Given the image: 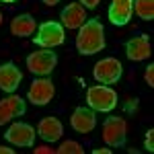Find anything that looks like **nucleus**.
Listing matches in <instances>:
<instances>
[{"label":"nucleus","mask_w":154,"mask_h":154,"mask_svg":"<svg viewBox=\"0 0 154 154\" xmlns=\"http://www.w3.org/2000/svg\"><path fill=\"white\" fill-rule=\"evenodd\" d=\"M86 103L93 111L109 113L117 105V93L109 86V84H97L86 91Z\"/></svg>","instance_id":"nucleus-2"},{"label":"nucleus","mask_w":154,"mask_h":154,"mask_svg":"<svg viewBox=\"0 0 154 154\" xmlns=\"http://www.w3.org/2000/svg\"><path fill=\"white\" fill-rule=\"evenodd\" d=\"M58 154H84V148L74 140H66L60 144V148H56Z\"/></svg>","instance_id":"nucleus-18"},{"label":"nucleus","mask_w":154,"mask_h":154,"mask_svg":"<svg viewBox=\"0 0 154 154\" xmlns=\"http://www.w3.org/2000/svg\"><path fill=\"white\" fill-rule=\"evenodd\" d=\"M131 12H134V0H113L109 6V21L117 27L130 23Z\"/></svg>","instance_id":"nucleus-14"},{"label":"nucleus","mask_w":154,"mask_h":154,"mask_svg":"<svg viewBox=\"0 0 154 154\" xmlns=\"http://www.w3.org/2000/svg\"><path fill=\"white\" fill-rule=\"evenodd\" d=\"M95 74L97 82H103V84H115L121 78V74H123V66H121V62L115 58H105L101 60V62H97L95 64Z\"/></svg>","instance_id":"nucleus-6"},{"label":"nucleus","mask_w":154,"mask_h":154,"mask_svg":"<svg viewBox=\"0 0 154 154\" xmlns=\"http://www.w3.org/2000/svg\"><path fill=\"white\" fill-rule=\"evenodd\" d=\"M80 4H82L84 8H97L99 4H101V0H78Z\"/></svg>","instance_id":"nucleus-21"},{"label":"nucleus","mask_w":154,"mask_h":154,"mask_svg":"<svg viewBox=\"0 0 154 154\" xmlns=\"http://www.w3.org/2000/svg\"><path fill=\"white\" fill-rule=\"evenodd\" d=\"M125 138H128V123H125V119L109 115L103 121V140H105V144L111 146V148H123L125 146Z\"/></svg>","instance_id":"nucleus-4"},{"label":"nucleus","mask_w":154,"mask_h":154,"mask_svg":"<svg viewBox=\"0 0 154 154\" xmlns=\"http://www.w3.org/2000/svg\"><path fill=\"white\" fill-rule=\"evenodd\" d=\"M54 95H56V86H54V82L49 80V78H37V80H33V84L29 86V93H27V99L33 103V105H48L49 101L54 99Z\"/></svg>","instance_id":"nucleus-7"},{"label":"nucleus","mask_w":154,"mask_h":154,"mask_svg":"<svg viewBox=\"0 0 154 154\" xmlns=\"http://www.w3.org/2000/svg\"><path fill=\"white\" fill-rule=\"evenodd\" d=\"M70 125H72V130L78 131V134H88V131H93L95 125H97L95 111L88 109V107H76L74 113H72V117H70Z\"/></svg>","instance_id":"nucleus-10"},{"label":"nucleus","mask_w":154,"mask_h":154,"mask_svg":"<svg viewBox=\"0 0 154 154\" xmlns=\"http://www.w3.org/2000/svg\"><path fill=\"white\" fill-rule=\"evenodd\" d=\"M37 29V23L31 14H19L11 21V33L14 37H31Z\"/></svg>","instance_id":"nucleus-16"},{"label":"nucleus","mask_w":154,"mask_h":154,"mask_svg":"<svg viewBox=\"0 0 154 154\" xmlns=\"http://www.w3.org/2000/svg\"><path fill=\"white\" fill-rule=\"evenodd\" d=\"M0 154H14L12 148H6V146H0Z\"/></svg>","instance_id":"nucleus-24"},{"label":"nucleus","mask_w":154,"mask_h":154,"mask_svg":"<svg viewBox=\"0 0 154 154\" xmlns=\"http://www.w3.org/2000/svg\"><path fill=\"white\" fill-rule=\"evenodd\" d=\"M2 2H8V4H11V2H17V0H2Z\"/></svg>","instance_id":"nucleus-28"},{"label":"nucleus","mask_w":154,"mask_h":154,"mask_svg":"<svg viewBox=\"0 0 154 154\" xmlns=\"http://www.w3.org/2000/svg\"><path fill=\"white\" fill-rule=\"evenodd\" d=\"M23 80V72L19 70L12 62H6L0 66V91L4 93H14L19 88V84Z\"/></svg>","instance_id":"nucleus-11"},{"label":"nucleus","mask_w":154,"mask_h":154,"mask_svg":"<svg viewBox=\"0 0 154 154\" xmlns=\"http://www.w3.org/2000/svg\"><path fill=\"white\" fill-rule=\"evenodd\" d=\"M144 78H146L148 86H154V66H148V70H146V74H144Z\"/></svg>","instance_id":"nucleus-20"},{"label":"nucleus","mask_w":154,"mask_h":154,"mask_svg":"<svg viewBox=\"0 0 154 154\" xmlns=\"http://www.w3.org/2000/svg\"><path fill=\"white\" fill-rule=\"evenodd\" d=\"M60 0H43V4H48V6H56Z\"/></svg>","instance_id":"nucleus-25"},{"label":"nucleus","mask_w":154,"mask_h":154,"mask_svg":"<svg viewBox=\"0 0 154 154\" xmlns=\"http://www.w3.org/2000/svg\"><path fill=\"white\" fill-rule=\"evenodd\" d=\"M2 21H4V17H2V12H0V27H2Z\"/></svg>","instance_id":"nucleus-27"},{"label":"nucleus","mask_w":154,"mask_h":154,"mask_svg":"<svg viewBox=\"0 0 154 154\" xmlns=\"http://www.w3.org/2000/svg\"><path fill=\"white\" fill-rule=\"evenodd\" d=\"M66 39V33H64V27L62 23H56V21H48V23H41L37 27V35H35V45L43 49H51L58 48L64 43Z\"/></svg>","instance_id":"nucleus-3"},{"label":"nucleus","mask_w":154,"mask_h":154,"mask_svg":"<svg viewBox=\"0 0 154 154\" xmlns=\"http://www.w3.org/2000/svg\"><path fill=\"white\" fill-rule=\"evenodd\" d=\"M33 152H35V154H54L56 150H54V148H49V146H39V148H35Z\"/></svg>","instance_id":"nucleus-22"},{"label":"nucleus","mask_w":154,"mask_h":154,"mask_svg":"<svg viewBox=\"0 0 154 154\" xmlns=\"http://www.w3.org/2000/svg\"><path fill=\"white\" fill-rule=\"evenodd\" d=\"M4 138H6L11 144H14V146L33 148V144H35V130H33L29 123L19 121V123H12L11 128L6 130Z\"/></svg>","instance_id":"nucleus-8"},{"label":"nucleus","mask_w":154,"mask_h":154,"mask_svg":"<svg viewBox=\"0 0 154 154\" xmlns=\"http://www.w3.org/2000/svg\"><path fill=\"white\" fill-rule=\"evenodd\" d=\"M93 154H111V150H109V148H95Z\"/></svg>","instance_id":"nucleus-23"},{"label":"nucleus","mask_w":154,"mask_h":154,"mask_svg":"<svg viewBox=\"0 0 154 154\" xmlns=\"http://www.w3.org/2000/svg\"><path fill=\"white\" fill-rule=\"evenodd\" d=\"M134 12L144 19V21H152L154 19V0H134Z\"/></svg>","instance_id":"nucleus-17"},{"label":"nucleus","mask_w":154,"mask_h":154,"mask_svg":"<svg viewBox=\"0 0 154 154\" xmlns=\"http://www.w3.org/2000/svg\"><path fill=\"white\" fill-rule=\"evenodd\" d=\"M25 111H27L25 101L19 95H12L11 93V97H6V99L0 101V125L8 123V121L14 119V117L25 115Z\"/></svg>","instance_id":"nucleus-9"},{"label":"nucleus","mask_w":154,"mask_h":154,"mask_svg":"<svg viewBox=\"0 0 154 154\" xmlns=\"http://www.w3.org/2000/svg\"><path fill=\"white\" fill-rule=\"evenodd\" d=\"M60 21H62V27H66V29H80L86 21V11L80 2H72L62 11Z\"/></svg>","instance_id":"nucleus-13"},{"label":"nucleus","mask_w":154,"mask_h":154,"mask_svg":"<svg viewBox=\"0 0 154 154\" xmlns=\"http://www.w3.org/2000/svg\"><path fill=\"white\" fill-rule=\"evenodd\" d=\"M56 66H58V56L51 49H39V51H33L27 58V68L33 72V74H37V76L51 74V70Z\"/></svg>","instance_id":"nucleus-5"},{"label":"nucleus","mask_w":154,"mask_h":154,"mask_svg":"<svg viewBox=\"0 0 154 154\" xmlns=\"http://www.w3.org/2000/svg\"><path fill=\"white\" fill-rule=\"evenodd\" d=\"M76 49L82 56H93L97 51L105 49V29L97 19L84 21L76 35Z\"/></svg>","instance_id":"nucleus-1"},{"label":"nucleus","mask_w":154,"mask_h":154,"mask_svg":"<svg viewBox=\"0 0 154 154\" xmlns=\"http://www.w3.org/2000/svg\"><path fill=\"white\" fill-rule=\"evenodd\" d=\"M138 105V101H130V103H128V105H125V109H128V111H130V109H134V107Z\"/></svg>","instance_id":"nucleus-26"},{"label":"nucleus","mask_w":154,"mask_h":154,"mask_svg":"<svg viewBox=\"0 0 154 154\" xmlns=\"http://www.w3.org/2000/svg\"><path fill=\"white\" fill-rule=\"evenodd\" d=\"M144 146H146V150H148V152H154V130H148Z\"/></svg>","instance_id":"nucleus-19"},{"label":"nucleus","mask_w":154,"mask_h":154,"mask_svg":"<svg viewBox=\"0 0 154 154\" xmlns=\"http://www.w3.org/2000/svg\"><path fill=\"white\" fill-rule=\"evenodd\" d=\"M125 54L131 62H142L150 58L152 49H150V37L148 35H136L125 43Z\"/></svg>","instance_id":"nucleus-12"},{"label":"nucleus","mask_w":154,"mask_h":154,"mask_svg":"<svg viewBox=\"0 0 154 154\" xmlns=\"http://www.w3.org/2000/svg\"><path fill=\"white\" fill-rule=\"evenodd\" d=\"M37 131H39V136L45 140V142H58L60 138H62V134H64V128H62V121L58 117H43L39 121V125H37Z\"/></svg>","instance_id":"nucleus-15"}]
</instances>
